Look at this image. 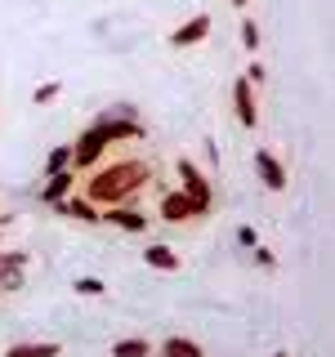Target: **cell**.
<instances>
[{"instance_id": "obj_9", "label": "cell", "mask_w": 335, "mask_h": 357, "mask_svg": "<svg viewBox=\"0 0 335 357\" xmlns=\"http://www.w3.org/2000/svg\"><path fill=\"white\" fill-rule=\"evenodd\" d=\"M210 27H215V18H210V14H193L188 22H179L165 40H170V50H193V45H201V40L210 36Z\"/></svg>"}, {"instance_id": "obj_17", "label": "cell", "mask_w": 335, "mask_h": 357, "mask_svg": "<svg viewBox=\"0 0 335 357\" xmlns=\"http://www.w3.org/2000/svg\"><path fill=\"white\" fill-rule=\"evenodd\" d=\"M59 170H72V143H59V148H50V156H45V178L59 174Z\"/></svg>"}, {"instance_id": "obj_26", "label": "cell", "mask_w": 335, "mask_h": 357, "mask_svg": "<svg viewBox=\"0 0 335 357\" xmlns=\"http://www.w3.org/2000/svg\"><path fill=\"white\" fill-rule=\"evenodd\" d=\"M273 357H290V353H273Z\"/></svg>"}, {"instance_id": "obj_14", "label": "cell", "mask_w": 335, "mask_h": 357, "mask_svg": "<svg viewBox=\"0 0 335 357\" xmlns=\"http://www.w3.org/2000/svg\"><path fill=\"white\" fill-rule=\"evenodd\" d=\"M152 357H206V349H201L193 335H165Z\"/></svg>"}, {"instance_id": "obj_23", "label": "cell", "mask_w": 335, "mask_h": 357, "mask_svg": "<svg viewBox=\"0 0 335 357\" xmlns=\"http://www.w3.org/2000/svg\"><path fill=\"white\" fill-rule=\"evenodd\" d=\"M237 241L246 245V250H251V245H260V232H255L251 223H241V228H237Z\"/></svg>"}, {"instance_id": "obj_6", "label": "cell", "mask_w": 335, "mask_h": 357, "mask_svg": "<svg viewBox=\"0 0 335 357\" xmlns=\"http://www.w3.org/2000/svg\"><path fill=\"white\" fill-rule=\"evenodd\" d=\"M27 268H31V250H5V245H0V295L22 290Z\"/></svg>"}, {"instance_id": "obj_21", "label": "cell", "mask_w": 335, "mask_h": 357, "mask_svg": "<svg viewBox=\"0 0 335 357\" xmlns=\"http://www.w3.org/2000/svg\"><path fill=\"white\" fill-rule=\"evenodd\" d=\"M59 94H63V85H59V81H45V85H36V94H31V103H36V107H45V103H54Z\"/></svg>"}, {"instance_id": "obj_1", "label": "cell", "mask_w": 335, "mask_h": 357, "mask_svg": "<svg viewBox=\"0 0 335 357\" xmlns=\"http://www.w3.org/2000/svg\"><path fill=\"white\" fill-rule=\"evenodd\" d=\"M148 183H152V165L143 156H117V161H98L89 174H81L76 192L94 201L98 210H107V206H134Z\"/></svg>"}, {"instance_id": "obj_15", "label": "cell", "mask_w": 335, "mask_h": 357, "mask_svg": "<svg viewBox=\"0 0 335 357\" xmlns=\"http://www.w3.org/2000/svg\"><path fill=\"white\" fill-rule=\"evenodd\" d=\"M5 357H63V344H54V340H22V344H9Z\"/></svg>"}, {"instance_id": "obj_19", "label": "cell", "mask_w": 335, "mask_h": 357, "mask_svg": "<svg viewBox=\"0 0 335 357\" xmlns=\"http://www.w3.org/2000/svg\"><path fill=\"white\" fill-rule=\"evenodd\" d=\"M72 290H76V295H85V299H98V295H107V286L98 282V277H76V282H72Z\"/></svg>"}, {"instance_id": "obj_4", "label": "cell", "mask_w": 335, "mask_h": 357, "mask_svg": "<svg viewBox=\"0 0 335 357\" xmlns=\"http://www.w3.org/2000/svg\"><path fill=\"white\" fill-rule=\"evenodd\" d=\"M174 174H179V183H174L179 192L193 197L201 210L215 215V178H210V170H201L193 156H174Z\"/></svg>"}, {"instance_id": "obj_2", "label": "cell", "mask_w": 335, "mask_h": 357, "mask_svg": "<svg viewBox=\"0 0 335 357\" xmlns=\"http://www.w3.org/2000/svg\"><path fill=\"white\" fill-rule=\"evenodd\" d=\"M89 130H98V134L112 143V148H117V143H139V139H148V126H143L139 107H130V103H117V107L98 112V116L89 121Z\"/></svg>"}, {"instance_id": "obj_3", "label": "cell", "mask_w": 335, "mask_h": 357, "mask_svg": "<svg viewBox=\"0 0 335 357\" xmlns=\"http://www.w3.org/2000/svg\"><path fill=\"white\" fill-rule=\"evenodd\" d=\"M156 219L165 228H197V223L210 219V210H201L193 197H184L179 188H161L156 192Z\"/></svg>"}, {"instance_id": "obj_10", "label": "cell", "mask_w": 335, "mask_h": 357, "mask_svg": "<svg viewBox=\"0 0 335 357\" xmlns=\"http://www.w3.org/2000/svg\"><path fill=\"white\" fill-rule=\"evenodd\" d=\"M232 107H237L241 130H260V89H251L241 76L232 81Z\"/></svg>"}, {"instance_id": "obj_24", "label": "cell", "mask_w": 335, "mask_h": 357, "mask_svg": "<svg viewBox=\"0 0 335 357\" xmlns=\"http://www.w3.org/2000/svg\"><path fill=\"white\" fill-rule=\"evenodd\" d=\"M9 223H14V215H9V210H0V245H5V232H9Z\"/></svg>"}, {"instance_id": "obj_20", "label": "cell", "mask_w": 335, "mask_h": 357, "mask_svg": "<svg viewBox=\"0 0 335 357\" xmlns=\"http://www.w3.org/2000/svg\"><path fill=\"white\" fill-rule=\"evenodd\" d=\"M241 81L251 85V89H264V85H268V67H264L260 59H251V67L241 72Z\"/></svg>"}, {"instance_id": "obj_13", "label": "cell", "mask_w": 335, "mask_h": 357, "mask_svg": "<svg viewBox=\"0 0 335 357\" xmlns=\"http://www.w3.org/2000/svg\"><path fill=\"white\" fill-rule=\"evenodd\" d=\"M139 255H143V264H148V268H156V273H179V268H184V259H179L170 245H161V241H148Z\"/></svg>"}, {"instance_id": "obj_25", "label": "cell", "mask_w": 335, "mask_h": 357, "mask_svg": "<svg viewBox=\"0 0 335 357\" xmlns=\"http://www.w3.org/2000/svg\"><path fill=\"white\" fill-rule=\"evenodd\" d=\"M228 5H232V9H246V5H251V0H228Z\"/></svg>"}, {"instance_id": "obj_7", "label": "cell", "mask_w": 335, "mask_h": 357, "mask_svg": "<svg viewBox=\"0 0 335 357\" xmlns=\"http://www.w3.org/2000/svg\"><path fill=\"white\" fill-rule=\"evenodd\" d=\"M255 174H260V183L268 188V192H286V183H290L286 161L273 148H255Z\"/></svg>"}, {"instance_id": "obj_5", "label": "cell", "mask_w": 335, "mask_h": 357, "mask_svg": "<svg viewBox=\"0 0 335 357\" xmlns=\"http://www.w3.org/2000/svg\"><path fill=\"white\" fill-rule=\"evenodd\" d=\"M107 148H112V143L103 139V134L85 126V130L72 139V174H89L98 161H107Z\"/></svg>"}, {"instance_id": "obj_22", "label": "cell", "mask_w": 335, "mask_h": 357, "mask_svg": "<svg viewBox=\"0 0 335 357\" xmlns=\"http://www.w3.org/2000/svg\"><path fill=\"white\" fill-rule=\"evenodd\" d=\"M251 250H255V264L260 268H277V255L268 250V245H251Z\"/></svg>"}, {"instance_id": "obj_16", "label": "cell", "mask_w": 335, "mask_h": 357, "mask_svg": "<svg viewBox=\"0 0 335 357\" xmlns=\"http://www.w3.org/2000/svg\"><path fill=\"white\" fill-rule=\"evenodd\" d=\"M156 344L148 340V335H126V340H117L107 349V357H152Z\"/></svg>"}, {"instance_id": "obj_8", "label": "cell", "mask_w": 335, "mask_h": 357, "mask_svg": "<svg viewBox=\"0 0 335 357\" xmlns=\"http://www.w3.org/2000/svg\"><path fill=\"white\" fill-rule=\"evenodd\" d=\"M103 223H112L117 232H148L156 223V215H148V210H139V206H107Z\"/></svg>"}, {"instance_id": "obj_18", "label": "cell", "mask_w": 335, "mask_h": 357, "mask_svg": "<svg viewBox=\"0 0 335 357\" xmlns=\"http://www.w3.org/2000/svg\"><path fill=\"white\" fill-rule=\"evenodd\" d=\"M241 45H246L251 54H260L264 36H260V22H255V18H241Z\"/></svg>"}, {"instance_id": "obj_11", "label": "cell", "mask_w": 335, "mask_h": 357, "mask_svg": "<svg viewBox=\"0 0 335 357\" xmlns=\"http://www.w3.org/2000/svg\"><path fill=\"white\" fill-rule=\"evenodd\" d=\"M50 210H54V215H63V219H76V223H94V228H98V223H103V210H98L94 201H85L81 192H72V197L54 201Z\"/></svg>"}, {"instance_id": "obj_12", "label": "cell", "mask_w": 335, "mask_h": 357, "mask_svg": "<svg viewBox=\"0 0 335 357\" xmlns=\"http://www.w3.org/2000/svg\"><path fill=\"white\" fill-rule=\"evenodd\" d=\"M76 183H81V174H72V170L50 174V178H45V188H40V201H45V206H54V201L72 197V192H76Z\"/></svg>"}]
</instances>
